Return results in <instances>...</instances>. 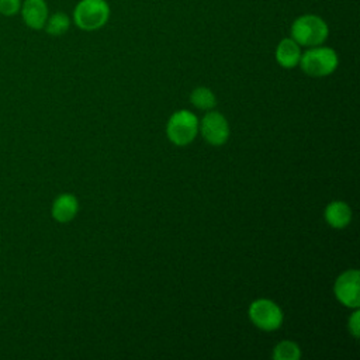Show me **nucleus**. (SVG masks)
I'll list each match as a JSON object with an SVG mask.
<instances>
[{"label":"nucleus","instance_id":"11","mask_svg":"<svg viewBox=\"0 0 360 360\" xmlns=\"http://www.w3.org/2000/svg\"><path fill=\"white\" fill-rule=\"evenodd\" d=\"M325 219L332 228H346L352 221V210L345 201H332L325 208Z\"/></svg>","mask_w":360,"mask_h":360},{"label":"nucleus","instance_id":"6","mask_svg":"<svg viewBox=\"0 0 360 360\" xmlns=\"http://www.w3.org/2000/svg\"><path fill=\"white\" fill-rule=\"evenodd\" d=\"M359 270H346L335 281V295L336 298L349 308H359L360 292H359Z\"/></svg>","mask_w":360,"mask_h":360},{"label":"nucleus","instance_id":"15","mask_svg":"<svg viewBox=\"0 0 360 360\" xmlns=\"http://www.w3.org/2000/svg\"><path fill=\"white\" fill-rule=\"evenodd\" d=\"M21 0H0V14L4 17H13L20 13Z\"/></svg>","mask_w":360,"mask_h":360},{"label":"nucleus","instance_id":"13","mask_svg":"<svg viewBox=\"0 0 360 360\" xmlns=\"http://www.w3.org/2000/svg\"><path fill=\"white\" fill-rule=\"evenodd\" d=\"M191 103L200 110H210L217 104L214 93L208 87H197L190 94Z\"/></svg>","mask_w":360,"mask_h":360},{"label":"nucleus","instance_id":"14","mask_svg":"<svg viewBox=\"0 0 360 360\" xmlns=\"http://www.w3.org/2000/svg\"><path fill=\"white\" fill-rule=\"evenodd\" d=\"M301 356L300 347L291 340H283L276 345L273 350L274 360H298Z\"/></svg>","mask_w":360,"mask_h":360},{"label":"nucleus","instance_id":"12","mask_svg":"<svg viewBox=\"0 0 360 360\" xmlns=\"http://www.w3.org/2000/svg\"><path fill=\"white\" fill-rule=\"evenodd\" d=\"M69 27H70V18L68 17V14L58 11L48 15V20L44 28L49 35L58 37V35H63L69 30Z\"/></svg>","mask_w":360,"mask_h":360},{"label":"nucleus","instance_id":"4","mask_svg":"<svg viewBox=\"0 0 360 360\" xmlns=\"http://www.w3.org/2000/svg\"><path fill=\"white\" fill-rule=\"evenodd\" d=\"M198 132V120L188 110H179L172 114L166 125L167 138L179 146L188 145Z\"/></svg>","mask_w":360,"mask_h":360},{"label":"nucleus","instance_id":"2","mask_svg":"<svg viewBox=\"0 0 360 360\" xmlns=\"http://www.w3.org/2000/svg\"><path fill=\"white\" fill-rule=\"evenodd\" d=\"M110 6L105 0H80L73 10V22L83 31H96L107 24Z\"/></svg>","mask_w":360,"mask_h":360},{"label":"nucleus","instance_id":"3","mask_svg":"<svg viewBox=\"0 0 360 360\" xmlns=\"http://www.w3.org/2000/svg\"><path fill=\"white\" fill-rule=\"evenodd\" d=\"M298 65L307 75L322 77L335 72L339 65V58L335 49L318 45L311 46L308 51L301 53Z\"/></svg>","mask_w":360,"mask_h":360},{"label":"nucleus","instance_id":"5","mask_svg":"<svg viewBox=\"0 0 360 360\" xmlns=\"http://www.w3.org/2000/svg\"><path fill=\"white\" fill-rule=\"evenodd\" d=\"M250 321L263 330H276L283 323V312L280 307L266 298H259L253 301L249 307Z\"/></svg>","mask_w":360,"mask_h":360},{"label":"nucleus","instance_id":"1","mask_svg":"<svg viewBox=\"0 0 360 360\" xmlns=\"http://www.w3.org/2000/svg\"><path fill=\"white\" fill-rule=\"evenodd\" d=\"M329 35V27L323 18L315 14H304L294 20L291 25V38L300 46L322 45Z\"/></svg>","mask_w":360,"mask_h":360},{"label":"nucleus","instance_id":"10","mask_svg":"<svg viewBox=\"0 0 360 360\" xmlns=\"http://www.w3.org/2000/svg\"><path fill=\"white\" fill-rule=\"evenodd\" d=\"M301 49L292 38H284L276 48V60L281 68L291 69L300 63Z\"/></svg>","mask_w":360,"mask_h":360},{"label":"nucleus","instance_id":"8","mask_svg":"<svg viewBox=\"0 0 360 360\" xmlns=\"http://www.w3.org/2000/svg\"><path fill=\"white\" fill-rule=\"evenodd\" d=\"M20 13L25 25L31 30H42L49 15L45 0H24Z\"/></svg>","mask_w":360,"mask_h":360},{"label":"nucleus","instance_id":"7","mask_svg":"<svg viewBox=\"0 0 360 360\" xmlns=\"http://www.w3.org/2000/svg\"><path fill=\"white\" fill-rule=\"evenodd\" d=\"M200 131L205 141L214 146L224 145L229 136L228 121L218 111H210L202 117Z\"/></svg>","mask_w":360,"mask_h":360},{"label":"nucleus","instance_id":"9","mask_svg":"<svg viewBox=\"0 0 360 360\" xmlns=\"http://www.w3.org/2000/svg\"><path fill=\"white\" fill-rule=\"evenodd\" d=\"M77 210H79L77 198L73 194L65 193L55 198L51 212L53 219H56L58 222H69L76 217Z\"/></svg>","mask_w":360,"mask_h":360},{"label":"nucleus","instance_id":"16","mask_svg":"<svg viewBox=\"0 0 360 360\" xmlns=\"http://www.w3.org/2000/svg\"><path fill=\"white\" fill-rule=\"evenodd\" d=\"M349 329H350V332L354 338H359V333H360V312H359L357 308L349 319Z\"/></svg>","mask_w":360,"mask_h":360}]
</instances>
